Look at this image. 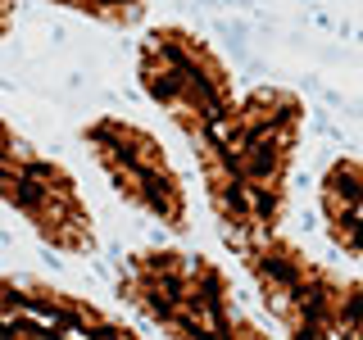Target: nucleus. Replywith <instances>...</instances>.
<instances>
[{
    "instance_id": "4",
    "label": "nucleus",
    "mask_w": 363,
    "mask_h": 340,
    "mask_svg": "<svg viewBox=\"0 0 363 340\" xmlns=\"http://www.w3.org/2000/svg\"><path fill=\"white\" fill-rule=\"evenodd\" d=\"M136 86L155 100V109L186 141L200 136L241 96L232 82V68L218 60V50L182 23L145 28L141 45H136Z\"/></svg>"
},
{
    "instance_id": "3",
    "label": "nucleus",
    "mask_w": 363,
    "mask_h": 340,
    "mask_svg": "<svg viewBox=\"0 0 363 340\" xmlns=\"http://www.w3.org/2000/svg\"><path fill=\"white\" fill-rule=\"evenodd\" d=\"M259 290V304L291 340H363V277L318 264L281 232L227 241Z\"/></svg>"
},
{
    "instance_id": "6",
    "label": "nucleus",
    "mask_w": 363,
    "mask_h": 340,
    "mask_svg": "<svg viewBox=\"0 0 363 340\" xmlns=\"http://www.w3.org/2000/svg\"><path fill=\"white\" fill-rule=\"evenodd\" d=\"M0 196L37 232L41 245L60 249V254H91L96 249V218H91L73 173L60 159L41 154L14 123H5Z\"/></svg>"
},
{
    "instance_id": "1",
    "label": "nucleus",
    "mask_w": 363,
    "mask_h": 340,
    "mask_svg": "<svg viewBox=\"0 0 363 340\" xmlns=\"http://www.w3.org/2000/svg\"><path fill=\"white\" fill-rule=\"evenodd\" d=\"M300 136L304 100L286 86H255L186 141L227 241H255L281 227Z\"/></svg>"
},
{
    "instance_id": "5",
    "label": "nucleus",
    "mask_w": 363,
    "mask_h": 340,
    "mask_svg": "<svg viewBox=\"0 0 363 340\" xmlns=\"http://www.w3.org/2000/svg\"><path fill=\"white\" fill-rule=\"evenodd\" d=\"M82 145L123 204H132L136 213L155 218L173 236L191 232L186 181H182L164 141L150 128H141L132 118H118V113H100V118H91L82 128Z\"/></svg>"
},
{
    "instance_id": "2",
    "label": "nucleus",
    "mask_w": 363,
    "mask_h": 340,
    "mask_svg": "<svg viewBox=\"0 0 363 340\" xmlns=\"http://www.w3.org/2000/svg\"><path fill=\"white\" fill-rule=\"evenodd\" d=\"M118 300L132 313H141L155 332L186 336V340H268V327H259L245 313L232 277L182 245H145L132 249L113 281Z\"/></svg>"
},
{
    "instance_id": "7",
    "label": "nucleus",
    "mask_w": 363,
    "mask_h": 340,
    "mask_svg": "<svg viewBox=\"0 0 363 340\" xmlns=\"http://www.w3.org/2000/svg\"><path fill=\"white\" fill-rule=\"evenodd\" d=\"M0 327L14 336H50V340L136 336L132 322L109 317L100 304H91L73 290H60L41 277H23V272H9L0 281Z\"/></svg>"
},
{
    "instance_id": "9",
    "label": "nucleus",
    "mask_w": 363,
    "mask_h": 340,
    "mask_svg": "<svg viewBox=\"0 0 363 340\" xmlns=\"http://www.w3.org/2000/svg\"><path fill=\"white\" fill-rule=\"evenodd\" d=\"M50 5L60 9H73V14H82L91 23H105V28H136V23L145 18V0H50Z\"/></svg>"
},
{
    "instance_id": "8",
    "label": "nucleus",
    "mask_w": 363,
    "mask_h": 340,
    "mask_svg": "<svg viewBox=\"0 0 363 340\" xmlns=\"http://www.w3.org/2000/svg\"><path fill=\"white\" fill-rule=\"evenodd\" d=\"M318 209H323L327 241L354 264H363V159L340 154L327 164L318 181Z\"/></svg>"
}]
</instances>
